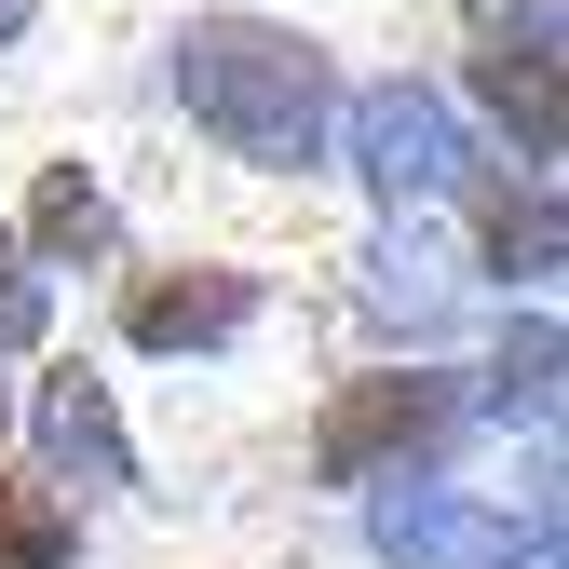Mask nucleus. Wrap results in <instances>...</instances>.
<instances>
[{
  "label": "nucleus",
  "mask_w": 569,
  "mask_h": 569,
  "mask_svg": "<svg viewBox=\"0 0 569 569\" xmlns=\"http://www.w3.org/2000/svg\"><path fill=\"white\" fill-rule=\"evenodd\" d=\"M14 244H28V271H41V284H54V271H96V258H122V203L96 190V163H41Z\"/></svg>",
  "instance_id": "obj_9"
},
{
  "label": "nucleus",
  "mask_w": 569,
  "mask_h": 569,
  "mask_svg": "<svg viewBox=\"0 0 569 569\" xmlns=\"http://www.w3.org/2000/svg\"><path fill=\"white\" fill-rule=\"evenodd\" d=\"M271 312V284L244 271V258H177V271H136L122 284V352H231L244 326Z\"/></svg>",
  "instance_id": "obj_7"
},
{
  "label": "nucleus",
  "mask_w": 569,
  "mask_h": 569,
  "mask_svg": "<svg viewBox=\"0 0 569 569\" xmlns=\"http://www.w3.org/2000/svg\"><path fill=\"white\" fill-rule=\"evenodd\" d=\"M41 326H54V284L28 271V244H14V218H0V352H41Z\"/></svg>",
  "instance_id": "obj_13"
},
{
  "label": "nucleus",
  "mask_w": 569,
  "mask_h": 569,
  "mask_svg": "<svg viewBox=\"0 0 569 569\" xmlns=\"http://www.w3.org/2000/svg\"><path fill=\"white\" fill-rule=\"evenodd\" d=\"M352 299H367V326L380 339H448L461 326V299H475V258L435 231V218H380V244H367V284H352Z\"/></svg>",
  "instance_id": "obj_8"
},
{
  "label": "nucleus",
  "mask_w": 569,
  "mask_h": 569,
  "mask_svg": "<svg viewBox=\"0 0 569 569\" xmlns=\"http://www.w3.org/2000/svg\"><path fill=\"white\" fill-rule=\"evenodd\" d=\"M488 258H502L516 284H542V271H556V190H529V203H488Z\"/></svg>",
  "instance_id": "obj_12"
},
{
  "label": "nucleus",
  "mask_w": 569,
  "mask_h": 569,
  "mask_svg": "<svg viewBox=\"0 0 569 569\" xmlns=\"http://www.w3.org/2000/svg\"><path fill=\"white\" fill-rule=\"evenodd\" d=\"M28 420V461H41V502H122L136 488V435H122V393L82 367V352H54L41 393L14 407Z\"/></svg>",
  "instance_id": "obj_5"
},
{
  "label": "nucleus",
  "mask_w": 569,
  "mask_h": 569,
  "mask_svg": "<svg viewBox=\"0 0 569 569\" xmlns=\"http://www.w3.org/2000/svg\"><path fill=\"white\" fill-rule=\"evenodd\" d=\"M475 420H529V435H556V312H542V299L502 326V352H488V393H475Z\"/></svg>",
  "instance_id": "obj_10"
},
{
  "label": "nucleus",
  "mask_w": 569,
  "mask_h": 569,
  "mask_svg": "<svg viewBox=\"0 0 569 569\" xmlns=\"http://www.w3.org/2000/svg\"><path fill=\"white\" fill-rule=\"evenodd\" d=\"M461 435H475V380H448V367L339 380L312 420V488H420L461 461Z\"/></svg>",
  "instance_id": "obj_2"
},
{
  "label": "nucleus",
  "mask_w": 569,
  "mask_h": 569,
  "mask_svg": "<svg viewBox=\"0 0 569 569\" xmlns=\"http://www.w3.org/2000/svg\"><path fill=\"white\" fill-rule=\"evenodd\" d=\"M0 435H14V393H0Z\"/></svg>",
  "instance_id": "obj_15"
},
{
  "label": "nucleus",
  "mask_w": 569,
  "mask_h": 569,
  "mask_svg": "<svg viewBox=\"0 0 569 569\" xmlns=\"http://www.w3.org/2000/svg\"><path fill=\"white\" fill-rule=\"evenodd\" d=\"M326 163H352L380 190V218H435V203H461L488 163H475V136H461V109L435 96V82H367V96H339V150Z\"/></svg>",
  "instance_id": "obj_3"
},
{
  "label": "nucleus",
  "mask_w": 569,
  "mask_h": 569,
  "mask_svg": "<svg viewBox=\"0 0 569 569\" xmlns=\"http://www.w3.org/2000/svg\"><path fill=\"white\" fill-rule=\"evenodd\" d=\"M475 14V96L502 109L529 190H556V0H461Z\"/></svg>",
  "instance_id": "obj_6"
},
{
  "label": "nucleus",
  "mask_w": 569,
  "mask_h": 569,
  "mask_svg": "<svg viewBox=\"0 0 569 569\" xmlns=\"http://www.w3.org/2000/svg\"><path fill=\"white\" fill-rule=\"evenodd\" d=\"M68 556H82V516L0 475V569H68Z\"/></svg>",
  "instance_id": "obj_11"
},
{
  "label": "nucleus",
  "mask_w": 569,
  "mask_h": 569,
  "mask_svg": "<svg viewBox=\"0 0 569 569\" xmlns=\"http://www.w3.org/2000/svg\"><path fill=\"white\" fill-rule=\"evenodd\" d=\"M367 556L380 569H556V488H529V516L461 502L448 475L367 488Z\"/></svg>",
  "instance_id": "obj_4"
},
{
  "label": "nucleus",
  "mask_w": 569,
  "mask_h": 569,
  "mask_svg": "<svg viewBox=\"0 0 569 569\" xmlns=\"http://www.w3.org/2000/svg\"><path fill=\"white\" fill-rule=\"evenodd\" d=\"M163 82L190 109V136L244 177H326L339 150V54L312 28H271V14H190L163 41Z\"/></svg>",
  "instance_id": "obj_1"
},
{
  "label": "nucleus",
  "mask_w": 569,
  "mask_h": 569,
  "mask_svg": "<svg viewBox=\"0 0 569 569\" xmlns=\"http://www.w3.org/2000/svg\"><path fill=\"white\" fill-rule=\"evenodd\" d=\"M14 41H28V0H0V54H14Z\"/></svg>",
  "instance_id": "obj_14"
}]
</instances>
